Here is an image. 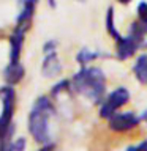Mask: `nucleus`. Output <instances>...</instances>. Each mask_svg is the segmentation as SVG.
I'll list each match as a JSON object with an SVG mask.
<instances>
[{
	"label": "nucleus",
	"mask_w": 147,
	"mask_h": 151,
	"mask_svg": "<svg viewBox=\"0 0 147 151\" xmlns=\"http://www.w3.org/2000/svg\"><path fill=\"white\" fill-rule=\"evenodd\" d=\"M24 36H25V30H21V28H14L13 35L9 36V63L11 65L21 63Z\"/></svg>",
	"instance_id": "11"
},
{
	"label": "nucleus",
	"mask_w": 147,
	"mask_h": 151,
	"mask_svg": "<svg viewBox=\"0 0 147 151\" xmlns=\"http://www.w3.org/2000/svg\"><path fill=\"white\" fill-rule=\"evenodd\" d=\"M55 113L54 102L49 96H40L33 102L32 110L28 113V132L32 139L43 145L52 143L51 139V118Z\"/></svg>",
	"instance_id": "2"
},
{
	"label": "nucleus",
	"mask_w": 147,
	"mask_h": 151,
	"mask_svg": "<svg viewBox=\"0 0 147 151\" xmlns=\"http://www.w3.org/2000/svg\"><path fill=\"white\" fill-rule=\"evenodd\" d=\"M141 118H142V121H144L146 124H147V110H144V112L141 113Z\"/></svg>",
	"instance_id": "19"
},
{
	"label": "nucleus",
	"mask_w": 147,
	"mask_h": 151,
	"mask_svg": "<svg viewBox=\"0 0 147 151\" xmlns=\"http://www.w3.org/2000/svg\"><path fill=\"white\" fill-rule=\"evenodd\" d=\"M47 2L51 3V6H55V2H54V0H47Z\"/></svg>",
	"instance_id": "20"
},
{
	"label": "nucleus",
	"mask_w": 147,
	"mask_h": 151,
	"mask_svg": "<svg viewBox=\"0 0 147 151\" xmlns=\"http://www.w3.org/2000/svg\"><path fill=\"white\" fill-rule=\"evenodd\" d=\"M24 74H25V69H24V66L21 63H16V65L8 63L7 69H5V73H3L7 83L11 85V87L21 82V80L24 79Z\"/></svg>",
	"instance_id": "13"
},
{
	"label": "nucleus",
	"mask_w": 147,
	"mask_h": 151,
	"mask_svg": "<svg viewBox=\"0 0 147 151\" xmlns=\"http://www.w3.org/2000/svg\"><path fill=\"white\" fill-rule=\"evenodd\" d=\"M136 21H139L142 25L147 27V0H141L136 6Z\"/></svg>",
	"instance_id": "14"
},
{
	"label": "nucleus",
	"mask_w": 147,
	"mask_h": 151,
	"mask_svg": "<svg viewBox=\"0 0 147 151\" xmlns=\"http://www.w3.org/2000/svg\"><path fill=\"white\" fill-rule=\"evenodd\" d=\"M131 74L141 87H147V50L136 55L131 65Z\"/></svg>",
	"instance_id": "10"
},
{
	"label": "nucleus",
	"mask_w": 147,
	"mask_h": 151,
	"mask_svg": "<svg viewBox=\"0 0 147 151\" xmlns=\"http://www.w3.org/2000/svg\"><path fill=\"white\" fill-rule=\"evenodd\" d=\"M2 96V115H0V142L9 140L8 137L13 132V115L16 107V93L11 85L3 87L0 91Z\"/></svg>",
	"instance_id": "5"
},
{
	"label": "nucleus",
	"mask_w": 147,
	"mask_h": 151,
	"mask_svg": "<svg viewBox=\"0 0 147 151\" xmlns=\"http://www.w3.org/2000/svg\"><path fill=\"white\" fill-rule=\"evenodd\" d=\"M125 151H147V139H139L138 143H130Z\"/></svg>",
	"instance_id": "15"
},
{
	"label": "nucleus",
	"mask_w": 147,
	"mask_h": 151,
	"mask_svg": "<svg viewBox=\"0 0 147 151\" xmlns=\"http://www.w3.org/2000/svg\"><path fill=\"white\" fill-rule=\"evenodd\" d=\"M76 2H82V3H84V2H85V0H76Z\"/></svg>",
	"instance_id": "21"
},
{
	"label": "nucleus",
	"mask_w": 147,
	"mask_h": 151,
	"mask_svg": "<svg viewBox=\"0 0 147 151\" xmlns=\"http://www.w3.org/2000/svg\"><path fill=\"white\" fill-rule=\"evenodd\" d=\"M63 71L62 61L59 58L57 52H51V54H44L43 58V65H41V73L44 77H59Z\"/></svg>",
	"instance_id": "9"
},
{
	"label": "nucleus",
	"mask_w": 147,
	"mask_h": 151,
	"mask_svg": "<svg viewBox=\"0 0 147 151\" xmlns=\"http://www.w3.org/2000/svg\"><path fill=\"white\" fill-rule=\"evenodd\" d=\"M38 151H55V146L52 145V143H49V145H43Z\"/></svg>",
	"instance_id": "17"
},
{
	"label": "nucleus",
	"mask_w": 147,
	"mask_h": 151,
	"mask_svg": "<svg viewBox=\"0 0 147 151\" xmlns=\"http://www.w3.org/2000/svg\"><path fill=\"white\" fill-rule=\"evenodd\" d=\"M13 145H14V150L16 151H22L24 148H25V139H17V140H14L13 142Z\"/></svg>",
	"instance_id": "16"
},
{
	"label": "nucleus",
	"mask_w": 147,
	"mask_h": 151,
	"mask_svg": "<svg viewBox=\"0 0 147 151\" xmlns=\"http://www.w3.org/2000/svg\"><path fill=\"white\" fill-rule=\"evenodd\" d=\"M138 54H141V47L128 33H123L120 40L114 42V57L120 63H125L131 58L135 60Z\"/></svg>",
	"instance_id": "6"
},
{
	"label": "nucleus",
	"mask_w": 147,
	"mask_h": 151,
	"mask_svg": "<svg viewBox=\"0 0 147 151\" xmlns=\"http://www.w3.org/2000/svg\"><path fill=\"white\" fill-rule=\"evenodd\" d=\"M104 30H106L108 36L111 38L114 42H117L123 36V33L117 28L116 9H114V6H108V9H106V14H104Z\"/></svg>",
	"instance_id": "12"
},
{
	"label": "nucleus",
	"mask_w": 147,
	"mask_h": 151,
	"mask_svg": "<svg viewBox=\"0 0 147 151\" xmlns=\"http://www.w3.org/2000/svg\"><path fill=\"white\" fill-rule=\"evenodd\" d=\"M131 101V91L128 90L125 85H117L116 88H112L111 91L104 96L101 104L98 106V116L100 120L106 121L109 120L114 113L125 110V107Z\"/></svg>",
	"instance_id": "4"
},
{
	"label": "nucleus",
	"mask_w": 147,
	"mask_h": 151,
	"mask_svg": "<svg viewBox=\"0 0 147 151\" xmlns=\"http://www.w3.org/2000/svg\"><path fill=\"white\" fill-rule=\"evenodd\" d=\"M116 2H117L119 5H130L133 0H116Z\"/></svg>",
	"instance_id": "18"
},
{
	"label": "nucleus",
	"mask_w": 147,
	"mask_h": 151,
	"mask_svg": "<svg viewBox=\"0 0 147 151\" xmlns=\"http://www.w3.org/2000/svg\"><path fill=\"white\" fill-rule=\"evenodd\" d=\"M103 58H111V54H108V52H104L101 49H90V47H81L74 55V60L79 65V68L90 66L95 61L103 60Z\"/></svg>",
	"instance_id": "7"
},
{
	"label": "nucleus",
	"mask_w": 147,
	"mask_h": 151,
	"mask_svg": "<svg viewBox=\"0 0 147 151\" xmlns=\"http://www.w3.org/2000/svg\"><path fill=\"white\" fill-rule=\"evenodd\" d=\"M73 93L87 99L93 106H100L108 94V77L103 68L97 65L82 66L70 79Z\"/></svg>",
	"instance_id": "1"
},
{
	"label": "nucleus",
	"mask_w": 147,
	"mask_h": 151,
	"mask_svg": "<svg viewBox=\"0 0 147 151\" xmlns=\"http://www.w3.org/2000/svg\"><path fill=\"white\" fill-rule=\"evenodd\" d=\"M142 118L133 110H120L104 121L106 131L119 139H135L141 135Z\"/></svg>",
	"instance_id": "3"
},
{
	"label": "nucleus",
	"mask_w": 147,
	"mask_h": 151,
	"mask_svg": "<svg viewBox=\"0 0 147 151\" xmlns=\"http://www.w3.org/2000/svg\"><path fill=\"white\" fill-rule=\"evenodd\" d=\"M38 0H22L21 2V11L17 14V21H16V28L21 30H28L30 24L35 16V9H36Z\"/></svg>",
	"instance_id": "8"
}]
</instances>
